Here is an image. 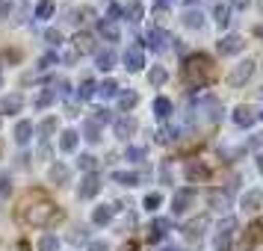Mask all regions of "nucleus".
I'll use <instances>...</instances> for the list:
<instances>
[{
    "label": "nucleus",
    "instance_id": "obj_6",
    "mask_svg": "<svg viewBox=\"0 0 263 251\" xmlns=\"http://www.w3.org/2000/svg\"><path fill=\"white\" fill-rule=\"evenodd\" d=\"M234 227H237V219H231V216H228L225 225L219 227V237H216V248H219V251L231 248V234H234Z\"/></svg>",
    "mask_w": 263,
    "mask_h": 251
},
{
    "label": "nucleus",
    "instance_id": "obj_3",
    "mask_svg": "<svg viewBox=\"0 0 263 251\" xmlns=\"http://www.w3.org/2000/svg\"><path fill=\"white\" fill-rule=\"evenodd\" d=\"M242 251H254L263 245V219H254L249 227H246V234H242Z\"/></svg>",
    "mask_w": 263,
    "mask_h": 251
},
{
    "label": "nucleus",
    "instance_id": "obj_14",
    "mask_svg": "<svg viewBox=\"0 0 263 251\" xmlns=\"http://www.w3.org/2000/svg\"><path fill=\"white\" fill-rule=\"evenodd\" d=\"M154 109H157V115H160V119H166L168 112H172V104H168L166 98H160V101L154 104Z\"/></svg>",
    "mask_w": 263,
    "mask_h": 251
},
{
    "label": "nucleus",
    "instance_id": "obj_18",
    "mask_svg": "<svg viewBox=\"0 0 263 251\" xmlns=\"http://www.w3.org/2000/svg\"><path fill=\"white\" fill-rule=\"evenodd\" d=\"M249 3H251V0H234V9L242 12V9H249Z\"/></svg>",
    "mask_w": 263,
    "mask_h": 251
},
{
    "label": "nucleus",
    "instance_id": "obj_23",
    "mask_svg": "<svg viewBox=\"0 0 263 251\" xmlns=\"http://www.w3.org/2000/svg\"><path fill=\"white\" fill-rule=\"evenodd\" d=\"M260 121H263V112H260Z\"/></svg>",
    "mask_w": 263,
    "mask_h": 251
},
{
    "label": "nucleus",
    "instance_id": "obj_4",
    "mask_svg": "<svg viewBox=\"0 0 263 251\" xmlns=\"http://www.w3.org/2000/svg\"><path fill=\"white\" fill-rule=\"evenodd\" d=\"M242 48H246V38L237 36V33H231V36H225L219 42V53H222V56H237Z\"/></svg>",
    "mask_w": 263,
    "mask_h": 251
},
{
    "label": "nucleus",
    "instance_id": "obj_17",
    "mask_svg": "<svg viewBox=\"0 0 263 251\" xmlns=\"http://www.w3.org/2000/svg\"><path fill=\"white\" fill-rule=\"evenodd\" d=\"M145 204H148V210H154L157 204H160V195H148V198H145Z\"/></svg>",
    "mask_w": 263,
    "mask_h": 251
},
{
    "label": "nucleus",
    "instance_id": "obj_24",
    "mask_svg": "<svg viewBox=\"0 0 263 251\" xmlns=\"http://www.w3.org/2000/svg\"><path fill=\"white\" fill-rule=\"evenodd\" d=\"M190 3H195V0H190Z\"/></svg>",
    "mask_w": 263,
    "mask_h": 251
},
{
    "label": "nucleus",
    "instance_id": "obj_16",
    "mask_svg": "<svg viewBox=\"0 0 263 251\" xmlns=\"http://www.w3.org/2000/svg\"><path fill=\"white\" fill-rule=\"evenodd\" d=\"M151 83H154V86L166 83V71H163V68H154V71H151Z\"/></svg>",
    "mask_w": 263,
    "mask_h": 251
},
{
    "label": "nucleus",
    "instance_id": "obj_1",
    "mask_svg": "<svg viewBox=\"0 0 263 251\" xmlns=\"http://www.w3.org/2000/svg\"><path fill=\"white\" fill-rule=\"evenodd\" d=\"M12 219L21 227H50L62 222V207L57 204L53 195H48V189L33 186V189H24L15 198Z\"/></svg>",
    "mask_w": 263,
    "mask_h": 251
},
{
    "label": "nucleus",
    "instance_id": "obj_5",
    "mask_svg": "<svg viewBox=\"0 0 263 251\" xmlns=\"http://www.w3.org/2000/svg\"><path fill=\"white\" fill-rule=\"evenodd\" d=\"M254 68H257V62H254V60L239 62L237 68H234V74H231V83H234V86H242L246 80H251V74H254Z\"/></svg>",
    "mask_w": 263,
    "mask_h": 251
},
{
    "label": "nucleus",
    "instance_id": "obj_2",
    "mask_svg": "<svg viewBox=\"0 0 263 251\" xmlns=\"http://www.w3.org/2000/svg\"><path fill=\"white\" fill-rule=\"evenodd\" d=\"M180 74H183V80L192 86V89H204V86H210L216 80V62L207 56V53H192V56H186L183 60V68H180Z\"/></svg>",
    "mask_w": 263,
    "mask_h": 251
},
{
    "label": "nucleus",
    "instance_id": "obj_20",
    "mask_svg": "<svg viewBox=\"0 0 263 251\" xmlns=\"http://www.w3.org/2000/svg\"><path fill=\"white\" fill-rule=\"evenodd\" d=\"M257 171L263 175V154H257Z\"/></svg>",
    "mask_w": 263,
    "mask_h": 251
},
{
    "label": "nucleus",
    "instance_id": "obj_11",
    "mask_svg": "<svg viewBox=\"0 0 263 251\" xmlns=\"http://www.w3.org/2000/svg\"><path fill=\"white\" fill-rule=\"evenodd\" d=\"M192 192L190 189H180L178 195H175V201H172V207H175V213H180V210H186V204H190Z\"/></svg>",
    "mask_w": 263,
    "mask_h": 251
},
{
    "label": "nucleus",
    "instance_id": "obj_8",
    "mask_svg": "<svg viewBox=\"0 0 263 251\" xmlns=\"http://www.w3.org/2000/svg\"><path fill=\"white\" fill-rule=\"evenodd\" d=\"M260 204H263V192L260 189H249L246 195H242V207H246L249 213H257Z\"/></svg>",
    "mask_w": 263,
    "mask_h": 251
},
{
    "label": "nucleus",
    "instance_id": "obj_12",
    "mask_svg": "<svg viewBox=\"0 0 263 251\" xmlns=\"http://www.w3.org/2000/svg\"><path fill=\"white\" fill-rule=\"evenodd\" d=\"M124 62H127V68H130V71H139V68H142V53H139V50L133 48L130 53L124 56Z\"/></svg>",
    "mask_w": 263,
    "mask_h": 251
},
{
    "label": "nucleus",
    "instance_id": "obj_7",
    "mask_svg": "<svg viewBox=\"0 0 263 251\" xmlns=\"http://www.w3.org/2000/svg\"><path fill=\"white\" fill-rule=\"evenodd\" d=\"M234 121H237V127H251V124L257 121V115H254V109H251V107L242 104V107L234 109Z\"/></svg>",
    "mask_w": 263,
    "mask_h": 251
},
{
    "label": "nucleus",
    "instance_id": "obj_9",
    "mask_svg": "<svg viewBox=\"0 0 263 251\" xmlns=\"http://www.w3.org/2000/svg\"><path fill=\"white\" fill-rule=\"evenodd\" d=\"M186 178L190 180H207L210 178V168L204 166V163H198V160H192L190 166H186Z\"/></svg>",
    "mask_w": 263,
    "mask_h": 251
},
{
    "label": "nucleus",
    "instance_id": "obj_19",
    "mask_svg": "<svg viewBox=\"0 0 263 251\" xmlns=\"http://www.w3.org/2000/svg\"><path fill=\"white\" fill-rule=\"evenodd\" d=\"M263 145V136H251V142H249V148H260Z\"/></svg>",
    "mask_w": 263,
    "mask_h": 251
},
{
    "label": "nucleus",
    "instance_id": "obj_10",
    "mask_svg": "<svg viewBox=\"0 0 263 251\" xmlns=\"http://www.w3.org/2000/svg\"><path fill=\"white\" fill-rule=\"evenodd\" d=\"M213 15H216V24L219 27H228V21H231V9H228L225 3H216Z\"/></svg>",
    "mask_w": 263,
    "mask_h": 251
},
{
    "label": "nucleus",
    "instance_id": "obj_21",
    "mask_svg": "<svg viewBox=\"0 0 263 251\" xmlns=\"http://www.w3.org/2000/svg\"><path fill=\"white\" fill-rule=\"evenodd\" d=\"M18 251H30V245H27V242H21V245H18Z\"/></svg>",
    "mask_w": 263,
    "mask_h": 251
},
{
    "label": "nucleus",
    "instance_id": "obj_13",
    "mask_svg": "<svg viewBox=\"0 0 263 251\" xmlns=\"http://www.w3.org/2000/svg\"><path fill=\"white\" fill-rule=\"evenodd\" d=\"M210 201H213L216 210H225L228 204H231V192H213V195H210Z\"/></svg>",
    "mask_w": 263,
    "mask_h": 251
},
{
    "label": "nucleus",
    "instance_id": "obj_15",
    "mask_svg": "<svg viewBox=\"0 0 263 251\" xmlns=\"http://www.w3.org/2000/svg\"><path fill=\"white\" fill-rule=\"evenodd\" d=\"M201 21H204L201 12H186V15H183V24H186V27H201Z\"/></svg>",
    "mask_w": 263,
    "mask_h": 251
},
{
    "label": "nucleus",
    "instance_id": "obj_22",
    "mask_svg": "<svg viewBox=\"0 0 263 251\" xmlns=\"http://www.w3.org/2000/svg\"><path fill=\"white\" fill-rule=\"evenodd\" d=\"M260 98H263V86H260Z\"/></svg>",
    "mask_w": 263,
    "mask_h": 251
}]
</instances>
